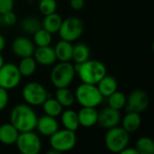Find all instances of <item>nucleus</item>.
<instances>
[{
    "label": "nucleus",
    "mask_w": 154,
    "mask_h": 154,
    "mask_svg": "<svg viewBox=\"0 0 154 154\" xmlns=\"http://www.w3.org/2000/svg\"><path fill=\"white\" fill-rule=\"evenodd\" d=\"M42 106L44 115L49 116L58 117L63 111V106L57 101L56 98L47 97V99L43 102Z\"/></svg>",
    "instance_id": "b1692460"
},
{
    "label": "nucleus",
    "mask_w": 154,
    "mask_h": 154,
    "mask_svg": "<svg viewBox=\"0 0 154 154\" xmlns=\"http://www.w3.org/2000/svg\"><path fill=\"white\" fill-rule=\"evenodd\" d=\"M58 153H60V152H57L56 150L52 149V148H51L50 151H48V152H47V154H58Z\"/></svg>",
    "instance_id": "58836bf2"
},
{
    "label": "nucleus",
    "mask_w": 154,
    "mask_h": 154,
    "mask_svg": "<svg viewBox=\"0 0 154 154\" xmlns=\"http://www.w3.org/2000/svg\"><path fill=\"white\" fill-rule=\"evenodd\" d=\"M107 98H108V100H107L108 106H110L114 109L120 111L121 109H123L125 106L126 97L121 91H118V90L115 91L110 96H108Z\"/></svg>",
    "instance_id": "bb28decb"
},
{
    "label": "nucleus",
    "mask_w": 154,
    "mask_h": 154,
    "mask_svg": "<svg viewBox=\"0 0 154 154\" xmlns=\"http://www.w3.org/2000/svg\"><path fill=\"white\" fill-rule=\"evenodd\" d=\"M90 56V50L89 47L85 43H77L73 45V51H72V59L75 63H83L86 60H89Z\"/></svg>",
    "instance_id": "a878e982"
},
{
    "label": "nucleus",
    "mask_w": 154,
    "mask_h": 154,
    "mask_svg": "<svg viewBox=\"0 0 154 154\" xmlns=\"http://www.w3.org/2000/svg\"><path fill=\"white\" fill-rule=\"evenodd\" d=\"M136 151L138 154H153L154 153V142L150 137H141L137 140L135 143Z\"/></svg>",
    "instance_id": "cd10ccee"
},
{
    "label": "nucleus",
    "mask_w": 154,
    "mask_h": 154,
    "mask_svg": "<svg viewBox=\"0 0 154 154\" xmlns=\"http://www.w3.org/2000/svg\"><path fill=\"white\" fill-rule=\"evenodd\" d=\"M70 6L73 10L79 11L85 5V0H70Z\"/></svg>",
    "instance_id": "f704fd0d"
},
{
    "label": "nucleus",
    "mask_w": 154,
    "mask_h": 154,
    "mask_svg": "<svg viewBox=\"0 0 154 154\" xmlns=\"http://www.w3.org/2000/svg\"><path fill=\"white\" fill-rule=\"evenodd\" d=\"M22 97L24 102L31 106H39L48 97L46 88L38 82H30L26 84L22 90Z\"/></svg>",
    "instance_id": "6e6552de"
},
{
    "label": "nucleus",
    "mask_w": 154,
    "mask_h": 154,
    "mask_svg": "<svg viewBox=\"0 0 154 154\" xmlns=\"http://www.w3.org/2000/svg\"><path fill=\"white\" fill-rule=\"evenodd\" d=\"M35 45L29 38L20 36L15 38L12 43V51L14 55L22 58L30 57L33 55Z\"/></svg>",
    "instance_id": "ddd939ff"
},
{
    "label": "nucleus",
    "mask_w": 154,
    "mask_h": 154,
    "mask_svg": "<svg viewBox=\"0 0 154 154\" xmlns=\"http://www.w3.org/2000/svg\"><path fill=\"white\" fill-rule=\"evenodd\" d=\"M57 0H41L38 7L42 15H48L57 11Z\"/></svg>",
    "instance_id": "7c9ffc66"
},
{
    "label": "nucleus",
    "mask_w": 154,
    "mask_h": 154,
    "mask_svg": "<svg viewBox=\"0 0 154 154\" xmlns=\"http://www.w3.org/2000/svg\"><path fill=\"white\" fill-rule=\"evenodd\" d=\"M75 71L83 83L97 85L106 75V65L97 60H88L83 63H75Z\"/></svg>",
    "instance_id": "f03ea898"
},
{
    "label": "nucleus",
    "mask_w": 154,
    "mask_h": 154,
    "mask_svg": "<svg viewBox=\"0 0 154 154\" xmlns=\"http://www.w3.org/2000/svg\"><path fill=\"white\" fill-rule=\"evenodd\" d=\"M62 23V18L61 16L57 14L56 12L48 15H45L42 23V27L45 29L47 32H49L51 34L58 33L60 27Z\"/></svg>",
    "instance_id": "4be33fe9"
},
{
    "label": "nucleus",
    "mask_w": 154,
    "mask_h": 154,
    "mask_svg": "<svg viewBox=\"0 0 154 154\" xmlns=\"http://www.w3.org/2000/svg\"><path fill=\"white\" fill-rule=\"evenodd\" d=\"M121 118L122 116L119 110L107 106L98 113L97 124L104 129H110L117 126L121 122Z\"/></svg>",
    "instance_id": "f8f14e48"
},
{
    "label": "nucleus",
    "mask_w": 154,
    "mask_h": 154,
    "mask_svg": "<svg viewBox=\"0 0 154 154\" xmlns=\"http://www.w3.org/2000/svg\"><path fill=\"white\" fill-rule=\"evenodd\" d=\"M60 120L65 129L76 132L79 127L78 113H76L74 110L67 109L65 111H62V113L60 114Z\"/></svg>",
    "instance_id": "412c9836"
},
{
    "label": "nucleus",
    "mask_w": 154,
    "mask_h": 154,
    "mask_svg": "<svg viewBox=\"0 0 154 154\" xmlns=\"http://www.w3.org/2000/svg\"><path fill=\"white\" fill-rule=\"evenodd\" d=\"M83 31H84L83 22L78 17L70 16L65 20H62L58 33L61 40H65L72 42L77 41L82 35Z\"/></svg>",
    "instance_id": "0eeeda50"
},
{
    "label": "nucleus",
    "mask_w": 154,
    "mask_h": 154,
    "mask_svg": "<svg viewBox=\"0 0 154 154\" xmlns=\"http://www.w3.org/2000/svg\"><path fill=\"white\" fill-rule=\"evenodd\" d=\"M2 16H3V22L6 25L13 26L17 22V16H16V14L13 11H10V12L5 13V14H2Z\"/></svg>",
    "instance_id": "473e14b6"
},
{
    "label": "nucleus",
    "mask_w": 154,
    "mask_h": 154,
    "mask_svg": "<svg viewBox=\"0 0 154 154\" xmlns=\"http://www.w3.org/2000/svg\"><path fill=\"white\" fill-rule=\"evenodd\" d=\"M22 75L17 65L14 63H5L0 69V87L11 90L15 88L21 82Z\"/></svg>",
    "instance_id": "9d476101"
},
{
    "label": "nucleus",
    "mask_w": 154,
    "mask_h": 154,
    "mask_svg": "<svg viewBox=\"0 0 154 154\" xmlns=\"http://www.w3.org/2000/svg\"><path fill=\"white\" fill-rule=\"evenodd\" d=\"M79 126L89 128L97 124L98 112L95 107H82L78 113Z\"/></svg>",
    "instance_id": "dca6fc26"
},
{
    "label": "nucleus",
    "mask_w": 154,
    "mask_h": 154,
    "mask_svg": "<svg viewBox=\"0 0 154 154\" xmlns=\"http://www.w3.org/2000/svg\"><path fill=\"white\" fill-rule=\"evenodd\" d=\"M4 64H5V59H4L3 55L1 54V52H0V69H1V67H2Z\"/></svg>",
    "instance_id": "4c0bfd02"
},
{
    "label": "nucleus",
    "mask_w": 154,
    "mask_h": 154,
    "mask_svg": "<svg viewBox=\"0 0 154 154\" xmlns=\"http://www.w3.org/2000/svg\"><path fill=\"white\" fill-rule=\"evenodd\" d=\"M75 69L69 61H60L51 71V82L56 88H69L75 78Z\"/></svg>",
    "instance_id": "20e7f679"
},
{
    "label": "nucleus",
    "mask_w": 154,
    "mask_h": 154,
    "mask_svg": "<svg viewBox=\"0 0 154 154\" xmlns=\"http://www.w3.org/2000/svg\"><path fill=\"white\" fill-rule=\"evenodd\" d=\"M21 28L24 32L29 34H33L39 29L42 28V23L35 17L28 16L22 21Z\"/></svg>",
    "instance_id": "c756f323"
},
{
    "label": "nucleus",
    "mask_w": 154,
    "mask_h": 154,
    "mask_svg": "<svg viewBox=\"0 0 154 154\" xmlns=\"http://www.w3.org/2000/svg\"><path fill=\"white\" fill-rule=\"evenodd\" d=\"M8 101H9L8 90L0 87V112L6 107Z\"/></svg>",
    "instance_id": "72a5a7b5"
},
{
    "label": "nucleus",
    "mask_w": 154,
    "mask_h": 154,
    "mask_svg": "<svg viewBox=\"0 0 154 154\" xmlns=\"http://www.w3.org/2000/svg\"><path fill=\"white\" fill-rule=\"evenodd\" d=\"M38 116L32 106L27 104L15 106L10 113V123L19 133L33 131L36 128Z\"/></svg>",
    "instance_id": "f257e3e1"
},
{
    "label": "nucleus",
    "mask_w": 154,
    "mask_h": 154,
    "mask_svg": "<svg viewBox=\"0 0 154 154\" xmlns=\"http://www.w3.org/2000/svg\"><path fill=\"white\" fill-rule=\"evenodd\" d=\"M17 67L22 77L27 78L34 74L37 68V62L32 56L25 57V58H22Z\"/></svg>",
    "instance_id": "393cba45"
},
{
    "label": "nucleus",
    "mask_w": 154,
    "mask_h": 154,
    "mask_svg": "<svg viewBox=\"0 0 154 154\" xmlns=\"http://www.w3.org/2000/svg\"><path fill=\"white\" fill-rule=\"evenodd\" d=\"M19 132L11 123H5L0 125V143L5 145L15 144Z\"/></svg>",
    "instance_id": "f3484780"
},
{
    "label": "nucleus",
    "mask_w": 154,
    "mask_h": 154,
    "mask_svg": "<svg viewBox=\"0 0 154 154\" xmlns=\"http://www.w3.org/2000/svg\"><path fill=\"white\" fill-rule=\"evenodd\" d=\"M14 0H0V14L13 11Z\"/></svg>",
    "instance_id": "2f4dec72"
},
{
    "label": "nucleus",
    "mask_w": 154,
    "mask_h": 154,
    "mask_svg": "<svg viewBox=\"0 0 154 154\" xmlns=\"http://www.w3.org/2000/svg\"><path fill=\"white\" fill-rule=\"evenodd\" d=\"M150 104L148 94L142 89H135L130 93L126 98L125 109L126 112H136L143 113L144 112Z\"/></svg>",
    "instance_id": "9b49d317"
},
{
    "label": "nucleus",
    "mask_w": 154,
    "mask_h": 154,
    "mask_svg": "<svg viewBox=\"0 0 154 154\" xmlns=\"http://www.w3.org/2000/svg\"><path fill=\"white\" fill-rule=\"evenodd\" d=\"M121 154H138V152L136 151L135 148H130V147H126L125 149H124L121 152Z\"/></svg>",
    "instance_id": "c9c22d12"
},
{
    "label": "nucleus",
    "mask_w": 154,
    "mask_h": 154,
    "mask_svg": "<svg viewBox=\"0 0 154 154\" xmlns=\"http://www.w3.org/2000/svg\"><path fill=\"white\" fill-rule=\"evenodd\" d=\"M105 135V145L106 149L114 153H120L125 149L130 142V134L118 125L107 129Z\"/></svg>",
    "instance_id": "39448f33"
},
{
    "label": "nucleus",
    "mask_w": 154,
    "mask_h": 154,
    "mask_svg": "<svg viewBox=\"0 0 154 154\" xmlns=\"http://www.w3.org/2000/svg\"><path fill=\"white\" fill-rule=\"evenodd\" d=\"M15 144L22 154H38L42 150L41 139L32 131L19 133Z\"/></svg>",
    "instance_id": "1a4fd4ad"
},
{
    "label": "nucleus",
    "mask_w": 154,
    "mask_h": 154,
    "mask_svg": "<svg viewBox=\"0 0 154 154\" xmlns=\"http://www.w3.org/2000/svg\"><path fill=\"white\" fill-rule=\"evenodd\" d=\"M122 127L129 134L136 132L142 125L141 114L136 112H126L125 116L121 118Z\"/></svg>",
    "instance_id": "a211bd4d"
},
{
    "label": "nucleus",
    "mask_w": 154,
    "mask_h": 154,
    "mask_svg": "<svg viewBox=\"0 0 154 154\" xmlns=\"http://www.w3.org/2000/svg\"><path fill=\"white\" fill-rule=\"evenodd\" d=\"M5 47V39L3 36V34L0 33V52L4 51Z\"/></svg>",
    "instance_id": "e433bc0d"
},
{
    "label": "nucleus",
    "mask_w": 154,
    "mask_h": 154,
    "mask_svg": "<svg viewBox=\"0 0 154 154\" xmlns=\"http://www.w3.org/2000/svg\"><path fill=\"white\" fill-rule=\"evenodd\" d=\"M36 129L38 130L40 134L50 137L56 131L59 130V123L56 117L44 115L40 118H38L36 124Z\"/></svg>",
    "instance_id": "4468645a"
},
{
    "label": "nucleus",
    "mask_w": 154,
    "mask_h": 154,
    "mask_svg": "<svg viewBox=\"0 0 154 154\" xmlns=\"http://www.w3.org/2000/svg\"><path fill=\"white\" fill-rule=\"evenodd\" d=\"M97 87L99 92L101 93V95L104 97H107L112 93L117 90L118 83H117V80L114 77L106 75L104 78H102L99 80V82L97 84Z\"/></svg>",
    "instance_id": "aec40b11"
},
{
    "label": "nucleus",
    "mask_w": 154,
    "mask_h": 154,
    "mask_svg": "<svg viewBox=\"0 0 154 154\" xmlns=\"http://www.w3.org/2000/svg\"><path fill=\"white\" fill-rule=\"evenodd\" d=\"M33 43L37 47H43L51 45L52 41V34L47 32L42 27L33 34Z\"/></svg>",
    "instance_id": "c85d7f7f"
},
{
    "label": "nucleus",
    "mask_w": 154,
    "mask_h": 154,
    "mask_svg": "<svg viewBox=\"0 0 154 154\" xmlns=\"http://www.w3.org/2000/svg\"><path fill=\"white\" fill-rule=\"evenodd\" d=\"M77 143L76 133L68 129L56 131L50 136V146L60 153L67 152L74 149Z\"/></svg>",
    "instance_id": "423d86ee"
},
{
    "label": "nucleus",
    "mask_w": 154,
    "mask_h": 154,
    "mask_svg": "<svg viewBox=\"0 0 154 154\" xmlns=\"http://www.w3.org/2000/svg\"><path fill=\"white\" fill-rule=\"evenodd\" d=\"M55 98L63 107H70L75 102V95L68 88H57Z\"/></svg>",
    "instance_id": "5701e85b"
},
{
    "label": "nucleus",
    "mask_w": 154,
    "mask_h": 154,
    "mask_svg": "<svg viewBox=\"0 0 154 154\" xmlns=\"http://www.w3.org/2000/svg\"><path fill=\"white\" fill-rule=\"evenodd\" d=\"M75 100L82 107H97L104 99L97 85L81 83L76 89Z\"/></svg>",
    "instance_id": "7ed1b4c3"
},
{
    "label": "nucleus",
    "mask_w": 154,
    "mask_h": 154,
    "mask_svg": "<svg viewBox=\"0 0 154 154\" xmlns=\"http://www.w3.org/2000/svg\"><path fill=\"white\" fill-rule=\"evenodd\" d=\"M32 57L34 58L37 63L42 66H51L54 64L57 60L54 49L50 45L37 47L34 50Z\"/></svg>",
    "instance_id": "2eb2a0df"
},
{
    "label": "nucleus",
    "mask_w": 154,
    "mask_h": 154,
    "mask_svg": "<svg viewBox=\"0 0 154 154\" xmlns=\"http://www.w3.org/2000/svg\"><path fill=\"white\" fill-rule=\"evenodd\" d=\"M57 60L60 61H70L72 59L73 45L70 42L61 40L53 48Z\"/></svg>",
    "instance_id": "6ab92c4d"
}]
</instances>
